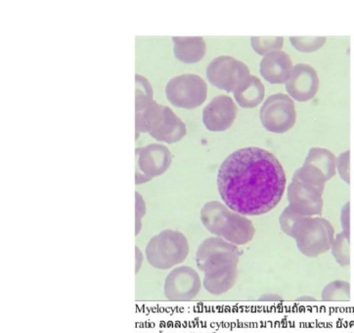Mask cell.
<instances>
[{
  "label": "cell",
  "mask_w": 354,
  "mask_h": 333,
  "mask_svg": "<svg viewBox=\"0 0 354 333\" xmlns=\"http://www.w3.org/2000/svg\"><path fill=\"white\" fill-rule=\"evenodd\" d=\"M217 188L232 211L250 216L266 214L279 204L285 192L284 169L268 151L240 149L219 167Z\"/></svg>",
  "instance_id": "6da1fadb"
},
{
  "label": "cell",
  "mask_w": 354,
  "mask_h": 333,
  "mask_svg": "<svg viewBox=\"0 0 354 333\" xmlns=\"http://www.w3.org/2000/svg\"><path fill=\"white\" fill-rule=\"evenodd\" d=\"M136 138L141 132H148L157 141L172 144L186 135L183 120L166 106L153 100V91L145 77L136 75Z\"/></svg>",
  "instance_id": "7a4b0ae2"
},
{
  "label": "cell",
  "mask_w": 354,
  "mask_h": 333,
  "mask_svg": "<svg viewBox=\"0 0 354 333\" xmlns=\"http://www.w3.org/2000/svg\"><path fill=\"white\" fill-rule=\"evenodd\" d=\"M240 250L221 238H209L200 245L197 265L204 272V287L212 294H223L234 285Z\"/></svg>",
  "instance_id": "3957f363"
},
{
  "label": "cell",
  "mask_w": 354,
  "mask_h": 333,
  "mask_svg": "<svg viewBox=\"0 0 354 333\" xmlns=\"http://www.w3.org/2000/svg\"><path fill=\"white\" fill-rule=\"evenodd\" d=\"M201 219L212 234L233 245H242L251 242L256 231L247 217L230 211L218 202H207L201 211Z\"/></svg>",
  "instance_id": "277c9868"
},
{
  "label": "cell",
  "mask_w": 354,
  "mask_h": 333,
  "mask_svg": "<svg viewBox=\"0 0 354 333\" xmlns=\"http://www.w3.org/2000/svg\"><path fill=\"white\" fill-rule=\"evenodd\" d=\"M288 236L294 238L297 249L308 257H317L332 249L335 230L322 217H299Z\"/></svg>",
  "instance_id": "5b68a950"
},
{
  "label": "cell",
  "mask_w": 354,
  "mask_h": 333,
  "mask_svg": "<svg viewBox=\"0 0 354 333\" xmlns=\"http://www.w3.org/2000/svg\"><path fill=\"white\" fill-rule=\"evenodd\" d=\"M187 240L179 231L166 230L149 242L146 254L149 263L158 269H169L187 257Z\"/></svg>",
  "instance_id": "8992f818"
},
{
  "label": "cell",
  "mask_w": 354,
  "mask_h": 333,
  "mask_svg": "<svg viewBox=\"0 0 354 333\" xmlns=\"http://www.w3.org/2000/svg\"><path fill=\"white\" fill-rule=\"evenodd\" d=\"M207 86L197 75H178L169 80L166 87L167 100L177 108L192 110L206 101Z\"/></svg>",
  "instance_id": "52a82bcc"
},
{
  "label": "cell",
  "mask_w": 354,
  "mask_h": 333,
  "mask_svg": "<svg viewBox=\"0 0 354 333\" xmlns=\"http://www.w3.org/2000/svg\"><path fill=\"white\" fill-rule=\"evenodd\" d=\"M249 68L233 57L221 56L214 59L207 68V77L216 88L234 92L244 84L249 77Z\"/></svg>",
  "instance_id": "ba28073f"
},
{
  "label": "cell",
  "mask_w": 354,
  "mask_h": 333,
  "mask_svg": "<svg viewBox=\"0 0 354 333\" xmlns=\"http://www.w3.org/2000/svg\"><path fill=\"white\" fill-rule=\"evenodd\" d=\"M259 115L264 129L277 134L289 131L297 120L294 102L289 96L282 93L268 97Z\"/></svg>",
  "instance_id": "9c48e42d"
},
{
  "label": "cell",
  "mask_w": 354,
  "mask_h": 333,
  "mask_svg": "<svg viewBox=\"0 0 354 333\" xmlns=\"http://www.w3.org/2000/svg\"><path fill=\"white\" fill-rule=\"evenodd\" d=\"M136 183L142 184L162 175L169 169L172 157L169 149L160 144H151L136 149Z\"/></svg>",
  "instance_id": "30bf717a"
},
{
  "label": "cell",
  "mask_w": 354,
  "mask_h": 333,
  "mask_svg": "<svg viewBox=\"0 0 354 333\" xmlns=\"http://www.w3.org/2000/svg\"><path fill=\"white\" fill-rule=\"evenodd\" d=\"M321 191L304 182L292 180L288 188L290 209L303 217L321 215L323 200Z\"/></svg>",
  "instance_id": "8fae6325"
},
{
  "label": "cell",
  "mask_w": 354,
  "mask_h": 333,
  "mask_svg": "<svg viewBox=\"0 0 354 333\" xmlns=\"http://www.w3.org/2000/svg\"><path fill=\"white\" fill-rule=\"evenodd\" d=\"M201 280L197 272L190 267H179L169 273L165 285L167 298L188 300L200 292Z\"/></svg>",
  "instance_id": "7c38bea8"
},
{
  "label": "cell",
  "mask_w": 354,
  "mask_h": 333,
  "mask_svg": "<svg viewBox=\"0 0 354 333\" xmlns=\"http://www.w3.org/2000/svg\"><path fill=\"white\" fill-rule=\"evenodd\" d=\"M319 79L317 73L306 64H297L295 66L289 79L286 82L288 93L299 102L311 100L317 93Z\"/></svg>",
  "instance_id": "4fadbf2b"
},
{
  "label": "cell",
  "mask_w": 354,
  "mask_h": 333,
  "mask_svg": "<svg viewBox=\"0 0 354 333\" xmlns=\"http://www.w3.org/2000/svg\"><path fill=\"white\" fill-rule=\"evenodd\" d=\"M237 112V107L230 97L217 96L204 108L203 122L209 131H225L234 122Z\"/></svg>",
  "instance_id": "5bb4252c"
},
{
  "label": "cell",
  "mask_w": 354,
  "mask_h": 333,
  "mask_svg": "<svg viewBox=\"0 0 354 333\" xmlns=\"http://www.w3.org/2000/svg\"><path fill=\"white\" fill-rule=\"evenodd\" d=\"M292 70L291 58L285 52H271L263 57L261 62V74L273 84L287 82Z\"/></svg>",
  "instance_id": "9a60e30c"
},
{
  "label": "cell",
  "mask_w": 354,
  "mask_h": 333,
  "mask_svg": "<svg viewBox=\"0 0 354 333\" xmlns=\"http://www.w3.org/2000/svg\"><path fill=\"white\" fill-rule=\"evenodd\" d=\"M174 55L181 62L198 63L204 58L207 46L203 37H172Z\"/></svg>",
  "instance_id": "2e32d148"
},
{
  "label": "cell",
  "mask_w": 354,
  "mask_h": 333,
  "mask_svg": "<svg viewBox=\"0 0 354 333\" xmlns=\"http://www.w3.org/2000/svg\"><path fill=\"white\" fill-rule=\"evenodd\" d=\"M304 166L328 181L336 174L337 160L335 155L326 149L313 148L309 150Z\"/></svg>",
  "instance_id": "e0dca14e"
},
{
  "label": "cell",
  "mask_w": 354,
  "mask_h": 333,
  "mask_svg": "<svg viewBox=\"0 0 354 333\" xmlns=\"http://www.w3.org/2000/svg\"><path fill=\"white\" fill-rule=\"evenodd\" d=\"M235 100L241 107L246 108H256L263 102L264 98V86L261 79L251 75L234 92Z\"/></svg>",
  "instance_id": "ac0fdd59"
},
{
  "label": "cell",
  "mask_w": 354,
  "mask_h": 333,
  "mask_svg": "<svg viewBox=\"0 0 354 333\" xmlns=\"http://www.w3.org/2000/svg\"><path fill=\"white\" fill-rule=\"evenodd\" d=\"M325 301H348L351 299V285L344 280H334L328 283L322 292Z\"/></svg>",
  "instance_id": "d6986e66"
},
{
  "label": "cell",
  "mask_w": 354,
  "mask_h": 333,
  "mask_svg": "<svg viewBox=\"0 0 354 333\" xmlns=\"http://www.w3.org/2000/svg\"><path fill=\"white\" fill-rule=\"evenodd\" d=\"M284 37H252L251 44L259 55L266 56L271 52L282 48Z\"/></svg>",
  "instance_id": "ffe728a7"
},
{
  "label": "cell",
  "mask_w": 354,
  "mask_h": 333,
  "mask_svg": "<svg viewBox=\"0 0 354 333\" xmlns=\"http://www.w3.org/2000/svg\"><path fill=\"white\" fill-rule=\"evenodd\" d=\"M332 254L337 263L342 267L348 266L351 263L349 254V237L344 233L337 234L332 247Z\"/></svg>",
  "instance_id": "44dd1931"
},
{
  "label": "cell",
  "mask_w": 354,
  "mask_h": 333,
  "mask_svg": "<svg viewBox=\"0 0 354 333\" xmlns=\"http://www.w3.org/2000/svg\"><path fill=\"white\" fill-rule=\"evenodd\" d=\"M292 46L301 52H313L324 46L325 37H291Z\"/></svg>",
  "instance_id": "7402d4cb"
},
{
  "label": "cell",
  "mask_w": 354,
  "mask_h": 333,
  "mask_svg": "<svg viewBox=\"0 0 354 333\" xmlns=\"http://www.w3.org/2000/svg\"><path fill=\"white\" fill-rule=\"evenodd\" d=\"M337 167L339 175L346 183H349V151L339 155L337 160Z\"/></svg>",
  "instance_id": "603a6c76"
},
{
  "label": "cell",
  "mask_w": 354,
  "mask_h": 333,
  "mask_svg": "<svg viewBox=\"0 0 354 333\" xmlns=\"http://www.w3.org/2000/svg\"><path fill=\"white\" fill-rule=\"evenodd\" d=\"M341 221L343 233L349 237V202L344 205L342 210Z\"/></svg>",
  "instance_id": "cb8c5ba5"
}]
</instances>
